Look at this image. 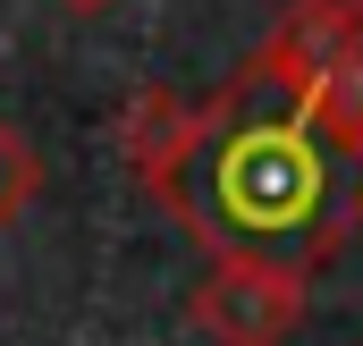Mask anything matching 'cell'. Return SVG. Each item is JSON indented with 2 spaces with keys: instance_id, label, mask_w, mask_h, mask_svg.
Instances as JSON below:
<instances>
[{
  "instance_id": "cell-5",
  "label": "cell",
  "mask_w": 363,
  "mask_h": 346,
  "mask_svg": "<svg viewBox=\"0 0 363 346\" xmlns=\"http://www.w3.org/2000/svg\"><path fill=\"white\" fill-rule=\"evenodd\" d=\"M60 9H68V17H101L110 0H60Z\"/></svg>"
},
{
  "instance_id": "cell-1",
  "label": "cell",
  "mask_w": 363,
  "mask_h": 346,
  "mask_svg": "<svg viewBox=\"0 0 363 346\" xmlns=\"http://www.w3.org/2000/svg\"><path fill=\"white\" fill-rule=\"evenodd\" d=\"M135 177L194 245L245 262L321 270L363 228V152H330L254 60L211 101H186L178 135Z\"/></svg>"
},
{
  "instance_id": "cell-4",
  "label": "cell",
  "mask_w": 363,
  "mask_h": 346,
  "mask_svg": "<svg viewBox=\"0 0 363 346\" xmlns=\"http://www.w3.org/2000/svg\"><path fill=\"white\" fill-rule=\"evenodd\" d=\"M34 186H43V169H34V152H26V135L0 118V237L17 228V211L34 203Z\"/></svg>"
},
{
  "instance_id": "cell-3",
  "label": "cell",
  "mask_w": 363,
  "mask_h": 346,
  "mask_svg": "<svg viewBox=\"0 0 363 346\" xmlns=\"http://www.w3.org/2000/svg\"><path fill=\"white\" fill-rule=\"evenodd\" d=\"M304 127L330 152H363V0H355V26H347L338 60L321 68V85L304 93Z\"/></svg>"
},
{
  "instance_id": "cell-2",
  "label": "cell",
  "mask_w": 363,
  "mask_h": 346,
  "mask_svg": "<svg viewBox=\"0 0 363 346\" xmlns=\"http://www.w3.org/2000/svg\"><path fill=\"white\" fill-rule=\"evenodd\" d=\"M304 304H313V270L220 254L211 279L186 296V321L203 330V346H287L304 330Z\"/></svg>"
}]
</instances>
